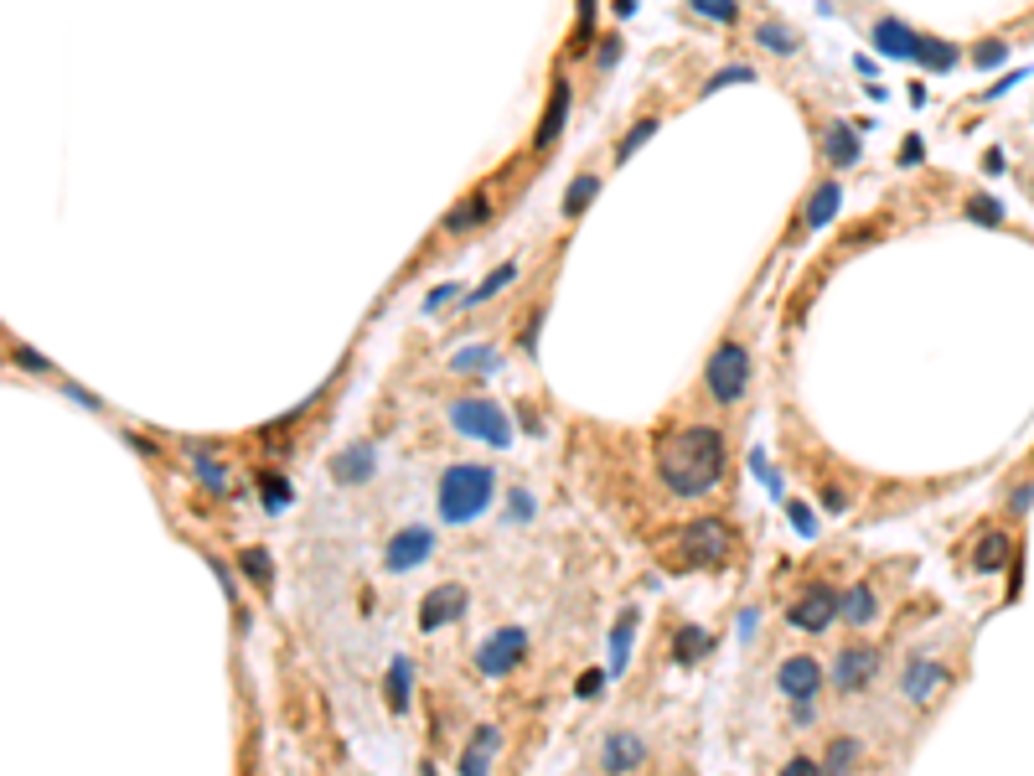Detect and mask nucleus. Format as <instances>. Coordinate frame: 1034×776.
Masks as SVG:
<instances>
[{
  "mask_svg": "<svg viewBox=\"0 0 1034 776\" xmlns=\"http://www.w3.org/2000/svg\"><path fill=\"white\" fill-rule=\"evenodd\" d=\"M497 745H502V730H497V725H481V730L466 740V751H461V761H455V771H466V776H481V771H492V756H497Z\"/></svg>",
  "mask_w": 1034,
  "mask_h": 776,
  "instance_id": "nucleus-19",
  "label": "nucleus"
},
{
  "mask_svg": "<svg viewBox=\"0 0 1034 776\" xmlns=\"http://www.w3.org/2000/svg\"><path fill=\"white\" fill-rule=\"evenodd\" d=\"M11 357H16L21 368H32V373H47V357H42L37 347H11Z\"/></svg>",
  "mask_w": 1034,
  "mask_h": 776,
  "instance_id": "nucleus-41",
  "label": "nucleus"
},
{
  "mask_svg": "<svg viewBox=\"0 0 1034 776\" xmlns=\"http://www.w3.org/2000/svg\"><path fill=\"white\" fill-rule=\"evenodd\" d=\"M383 699H388L393 714H409V663H404V658L388 668V678H383Z\"/></svg>",
  "mask_w": 1034,
  "mask_h": 776,
  "instance_id": "nucleus-28",
  "label": "nucleus"
},
{
  "mask_svg": "<svg viewBox=\"0 0 1034 776\" xmlns=\"http://www.w3.org/2000/svg\"><path fill=\"white\" fill-rule=\"evenodd\" d=\"M874 673H879V647L854 642V647H843L838 663H833V689H843V694H864L869 683H874Z\"/></svg>",
  "mask_w": 1034,
  "mask_h": 776,
  "instance_id": "nucleus-10",
  "label": "nucleus"
},
{
  "mask_svg": "<svg viewBox=\"0 0 1034 776\" xmlns=\"http://www.w3.org/2000/svg\"><path fill=\"white\" fill-rule=\"evenodd\" d=\"M704 642H709V637L698 632V626H683V632H678V647H673V652H678V663H693L698 652H704Z\"/></svg>",
  "mask_w": 1034,
  "mask_h": 776,
  "instance_id": "nucleus-36",
  "label": "nucleus"
},
{
  "mask_svg": "<svg viewBox=\"0 0 1034 776\" xmlns=\"http://www.w3.org/2000/svg\"><path fill=\"white\" fill-rule=\"evenodd\" d=\"M755 42L766 47V52H776V57H797V52H802V37H797L786 21H760V26H755Z\"/></svg>",
  "mask_w": 1034,
  "mask_h": 776,
  "instance_id": "nucleus-25",
  "label": "nucleus"
},
{
  "mask_svg": "<svg viewBox=\"0 0 1034 776\" xmlns=\"http://www.w3.org/2000/svg\"><path fill=\"white\" fill-rule=\"evenodd\" d=\"M466 606H471V590H466V585H455V580L435 585V590L419 601V632H440V626L461 621Z\"/></svg>",
  "mask_w": 1034,
  "mask_h": 776,
  "instance_id": "nucleus-9",
  "label": "nucleus"
},
{
  "mask_svg": "<svg viewBox=\"0 0 1034 776\" xmlns=\"http://www.w3.org/2000/svg\"><path fill=\"white\" fill-rule=\"evenodd\" d=\"M430 554H435V528H430V523H409V528H399V533L388 539L383 564H388L393 575H409V570H419Z\"/></svg>",
  "mask_w": 1034,
  "mask_h": 776,
  "instance_id": "nucleus-8",
  "label": "nucleus"
},
{
  "mask_svg": "<svg viewBox=\"0 0 1034 776\" xmlns=\"http://www.w3.org/2000/svg\"><path fill=\"white\" fill-rule=\"evenodd\" d=\"M580 42H590L595 37V0H580V32H574Z\"/></svg>",
  "mask_w": 1034,
  "mask_h": 776,
  "instance_id": "nucleus-43",
  "label": "nucleus"
},
{
  "mask_svg": "<svg viewBox=\"0 0 1034 776\" xmlns=\"http://www.w3.org/2000/svg\"><path fill=\"white\" fill-rule=\"evenodd\" d=\"M595 197H600V176H595V171H580V176H574V182H569L564 202H559V218H564V223L585 218V207H590Z\"/></svg>",
  "mask_w": 1034,
  "mask_h": 776,
  "instance_id": "nucleus-22",
  "label": "nucleus"
},
{
  "mask_svg": "<svg viewBox=\"0 0 1034 776\" xmlns=\"http://www.w3.org/2000/svg\"><path fill=\"white\" fill-rule=\"evenodd\" d=\"M523 658H528V632L523 626H497V632L476 647V673L481 678H507V673H517Z\"/></svg>",
  "mask_w": 1034,
  "mask_h": 776,
  "instance_id": "nucleus-6",
  "label": "nucleus"
},
{
  "mask_svg": "<svg viewBox=\"0 0 1034 776\" xmlns=\"http://www.w3.org/2000/svg\"><path fill=\"white\" fill-rule=\"evenodd\" d=\"M238 564H243V575H249L259 590L275 585V564H269V554H264V549H243V554H238Z\"/></svg>",
  "mask_w": 1034,
  "mask_h": 776,
  "instance_id": "nucleus-31",
  "label": "nucleus"
},
{
  "mask_svg": "<svg viewBox=\"0 0 1034 776\" xmlns=\"http://www.w3.org/2000/svg\"><path fill=\"white\" fill-rule=\"evenodd\" d=\"M486 218H492V197L486 192H466L461 202L450 207V213L440 218V233H450V238H461V233H476Z\"/></svg>",
  "mask_w": 1034,
  "mask_h": 776,
  "instance_id": "nucleus-17",
  "label": "nucleus"
},
{
  "mask_svg": "<svg viewBox=\"0 0 1034 776\" xmlns=\"http://www.w3.org/2000/svg\"><path fill=\"white\" fill-rule=\"evenodd\" d=\"M735 554V533H729L724 518H693L683 533H678V559L683 570H719Z\"/></svg>",
  "mask_w": 1034,
  "mask_h": 776,
  "instance_id": "nucleus-4",
  "label": "nucleus"
},
{
  "mask_svg": "<svg viewBox=\"0 0 1034 776\" xmlns=\"http://www.w3.org/2000/svg\"><path fill=\"white\" fill-rule=\"evenodd\" d=\"M259 497H264V507H269V513H280V507H290V487H285V476H264Z\"/></svg>",
  "mask_w": 1034,
  "mask_h": 776,
  "instance_id": "nucleus-35",
  "label": "nucleus"
},
{
  "mask_svg": "<svg viewBox=\"0 0 1034 776\" xmlns=\"http://www.w3.org/2000/svg\"><path fill=\"white\" fill-rule=\"evenodd\" d=\"M538 332H543V311H528V326H523V352L538 347Z\"/></svg>",
  "mask_w": 1034,
  "mask_h": 776,
  "instance_id": "nucleus-44",
  "label": "nucleus"
},
{
  "mask_svg": "<svg viewBox=\"0 0 1034 776\" xmlns=\"http://www.w3.org/2000/svg\"><path fill=\"white\" fill-rule=\"evenodd\" d=\"M704 394L719 404V409H735L745 394H750V347L745 342H719L704 363Z\"/></svg>",
  "mask_w": 1034,
  "mask_h": 776,
  "instance_id": "nucleus-3",
  "label": "nucleus"
},
{
  "mask_svg": "<svg viewBox=\"0 0 1034 776\" xmlns=\"http://www.w3.org/2000/svg\"><path fill=\"white\" fill-rule=\"evenodd\" d=\"M373 471H378V451H373L368 440H362V445H352V451H342L337 461H331V476H337L342 487H357V482H368Z\"/></svg>",
  "mask_w": 1034,
  "mask_h": 776,
  "instance_id": "nucleus-20",
  "label": "nucleus"
},
{
  "mask_svg": "<svg viewBox=\"0 0 1034 776\" xmlns=\"http://www.w3.org/2000/svg\"><path fill=\"white\" fill-rule=\"evenodd\" d=\"M792 523H797V533H817V513L802 502H792Z\"/></svg>",
  "mask_w": 1034,
  "mask_h": 776,
  "instance_id": "nucleus-45",
  "label": "nucleus"
},
{
  "mask_svg": "<svg viewBox=\"0 0 1034 776\" xmlns=\"http://www.w3.org/2000/svg\"><path fill=\"white\" fill-rule=\"evenodd\" d=\"M657 125H662L657 114H647V119H636V125H631L626 135H621V145H616V166H626V161H631L636 151H642V145H647V140L657 135Z\"/></svg>",
  "mask_w": 1034,
  "mask_h": 776,
  "instance_id": "nucleus-27",
  "label": "nucleus"
},
{
  "mask_svg": "<svg viewBox=\"0 0 1034 776\" xmlns=\"http://www.w3.org/2000/svg\"><path fill=\"white\" fill-rule=\"evenodd\" d=\"M1003 564H1014V539L993 528V533H983V539H978V549H972V570H978V575H998Z\"/></svg>",
  "mask_w": 1034,
  "mask_h": 776,
  "instance_id": "nucleus-21",
  "label": "nucleus"
},
{
  "mask_svg": "<svg viewBox=\"0 0 1034 776\" xmlns=\"http://www.w3.org/2000/svg\"><path fill=\"white\" fill-rule=\"evenodd\" d=\"M823 161L828 166H859V130H848V119H828L823 125Z\"/></svg>",
  "mask_w": 1034,
  "mask_h": 776,
  "instance_id": "nucleus-18",
  "label": "nucleus"
},
{
  "mask_svg": "<svg viewBox=\"0 0 1034 776\" xmlns=\"http://www.w3.org/2000/svg\"><path fill=\"white\" fill-rule=\"evenodd\" d=\"M1014 83H1024V68H1014V73H1003V78H998V83L988 88V99H998V94H1009Z\"/></svg>",
  "mask_w": 1034,
  "mask_h": 776,
  "instance_id": "nucleus-47",
  "label": "nucleus"
},
{
  "mask_svg": "<svg viewBox=\"0 0 1034 776\" xmlns=\"http://www.w3.org/2000/svg\"><path fill=\"white\" fill-rule=\"evenodd\" d=\"M688 11L704 16V21H714V26H729V21L740 16V0H688Z\"/></svg>",
  "mask_w": 1034,
  "mask_h": 776,
  "instance_id": "nucleus-32",
  "label": "nucleus"
},
{
  "mask_svg": "<svg viewBox=\"0 0 1034 776\" xmlns=\"http://www.w3.org/2000/svg\"><path fill=\"white\" fill-rule=\"evenodd\" d=\"M642 766H647V740L631 735V730H611V740L600 745V771L626 776V771H642Z\"/></svg>",
  "mask_w": 1034,
  "mask_h": 776,
  "instance_id": "nucleus-13",
  "label": "nucleus"
},
{
  "mask_svg": "<svg viewBox=\"0 0 1034 776\" xmlns=\"http://www.w3.org/2000/svg\"><path fill=\"white\" fill-rule=\"evenodd\" d=\"M450 425L461 430L466 440H486V445H512V420L502 414V404H492V399H450Z\"/></svg>",
  "mask_w": 1034,
  "mask_h": 776,
  "instance_id": "nucleus-5",
  "label": "nucleus"
},
{
  "mask_svg": "<svg viewBox=\"0 0 1034 776\" xmlns=\"http://www.w3.org/2000/svg\"><path fill=\"white\" fill-rule=\"evenodd\" d=\"M631 632H636V611H626V616L616 621V632H611V668H626V658H631Z\"/></svg>",
  "mask_w": 1034,
  "mask_h": 776,
  "instance_id": "nucleus-33",
  "label": "nucleus"
},
{
  "mask_svg": "<svg viewBox=\"0 0 1034 776\" xmlns=\"http://www.w3.org/2000/svg\"><path fill=\"white\" fill-rule=\"evenodd\" d=\"M471 368H492V347H466L455 357V373H471Z\"/></svg>",
  "mask_w": 1034,
  "mask_h": 776,
  "instance_id": "nucleus-38",
  "label": "nucleus"
},
{
  "mask_svg": "<svg viewBox=\"0 0 1034 776\" xmlns=\"http://www.w3.org/2000/svg\"><path fill=\"white\" fill-rule=\"evenodd\" d=\"M652 461H657V476L673 497H709L719 482H724V461H729V445H724V430L714 425H683V430H667L657 435L652 445Z\"/></svg>",
  "mask_w": 1034,
  "mask_h": 776,
  "instance_id": "nucleus-1",
  "label": "nucleus"
},
{
  "mask_svg": "<svg viewBox=\"0 0 1034 776\" xmlns=\"http://www.w3.org/2000/svg\"><path fill=\"white\" fill-rule=\"evenodd\" d=\"M916 63H926L931 73H952V68L962 63V52H957L952 42H926V37H921V57H916Z\"/></svg>",
  "mask_w": 1034,
  "mask_h": 776,
  "instance_id": "nucleus-29",
  "label": "nucleus"
},
{
  "mask_svg": "<svg viewBox=\"0 0 1034 776\" xmlns=\"http://www.w3.org/2000/svg\"><path fill=\"white\" fill-rule=\"evenodd\" d=\"M962 213H967L972 223H983V228H1003V202H998V197H988V192H972Z\"/></svg>",
  "mask_w": 1034,
  "mask_h": 776,
  "instance_id": "nucleus-30",
  "label": "nucleus"
},
{
  "mask_svg": "<svg viewBox=\"0 0 1034 776\" xmlns=\"http://www.w3.org/2000/svg\"><path fill=\"white\" fill-rule=\"evenodd\" d=\"M874 47L885 52L890 63H916V57H921V37L910 32L900 16H879L874 21Z\"/></svg>",
  "mask_w": 1034,
  "mask_h": 776,
  "instance_id": "nucleus-14",
  "label": "nucleus"
},
{
  "mask_svg": "<svg viewBox=\"0 0 1034 776\" xmlns=\"http://www.w3.org/2000/svg\"><path fill=\"white\" fill-rule=\"evenodd\" d=\"M450 301H455V285H440V290L424 295V311H440V306H450Z\"/></svg>",
  "mask_w": 1034,
  "mask_h": 776,
  "instance_id": "nucleus-46",
  "label": "nucleus"
},
{
  "mask_svg": "<svg viewBox=\"0 0 1034 776\" xmlns=\"http://www.w3.org/2000/svg\"><path fill=\"white\" fill-rule=\"evenodd\" d=\"M776 689L786 694V699H817L823 694V663L812 658V652H797V658H786L781 668H776Z\"/></svg>",
  "mask_w": 1034,
  "mask_h": 776,
  "instance_id": "nucleus-12",
  "label": "nucleus"
},
{
  "mask_svg": "<svg viewBox=\"0 0 1034 776\" xmlns=\"http://www.w3.org/2000/svg\"><path fill=\"white\" fill-rule=\"evenodd\" d=\"M838 207H843V187H838V182H817V187L807 192V202H802V218H797V228H802V233H817V228H828Z\"/></svg>",
  "mask_w": 1034,
  "mask_h": 776,
  "instance_id": "nucleus-16",
  "label": "nucleus"
},
{
  "mask_svg": "<svg viewBox=\"0 0 1034 776\" xmlns=\"http://www.w3.org/2000/svg\"><path fill=\"white\" fill-rule=\"evenodd\" d=\"M528 513H533V502H528V497H512V523L528 518Z\"/></svg>",
  "mask_w": 1034,
  "mask_h": 776,
  "instance_id": "nucleus-50",
  "label": "nucleus"
},
{
  "mask_svg": "<svg viewBox=\"0 0 1034 776\" xmlns=\"http://www.w3.org/2000/svg\"><path fill=\"white\" fill-rule=\"evenodd\" d=\"M900 689H905L910 704H931L941 689H947V668L931 663V658H910V668H905V678H900Z\"/></svg>",
  "mask_w": 1034,
  "mask_h": 776,
  "instance_id": "nucleus-15",
  "label": "nucleus"
},
{
  "mask_svg": "<svg viewBox=\"0 0 1034 776\" xmlns=\"http://www.w3.org/2000/svg\"><path fill=\"white\" fill-rule=\"evenodd\" d=\"M874 616H879L874 585H869V580H854V585H848V595H843V621H848V626H869Z\"/></svg>",
  "mask_w": 1034,
  "mask_h": 776,
  "instance_id": "nucleus-23",
  "label": "nucleus"
},
{
  "mask_svg": "<svg viewBox=\"0 0 1034 776\" xmlns=\"http://www.w3.org/2000/svg\"><path fill=\"white\" fill-rule=\"evenodd\" d=\"M616 57H621V37H611V42H605V47H600V68H611V63H616Z\"/></svg>",
  "mask_w": 1034,
  "mask_h": 776,
  "instance_id": "nucleus-49",
  "label": "nucleus"
},
{
  "mask_svg": "<svg viewBox=\"0 0 1034 776\" xmlns=\"http://www.w3.org/2000/svg\"><path fill=\"white\" fill-rule=\"evenodd\" d=\"M1003 57H1009V47H1003L998 37H993V42H978V47H972V68H998Z\"/></svg>",
  "mask_w": 1034,
  "mask_h": 776,
  "instance_id": "nucleus-37",
  "label": "nucleus"
},
{
  "mask_svg": "<svg viewBox=\"0 0 1034 776\" xmlns=\"http://www.w3.org/2000/svg\"><path fill=\"white\" fill-rule=\"evenodd\" d=\"M1029 502H1034V482H1024L1019 492H1009V513H1014V518H1024V513H1029Z\"/></svg>",
  "mask_w": 1034,
  "mask_h": 776,
  "instance_id": "nucleus-42",
  "label": "nucleus"
},
{
  "mask_svg": "<svg viewBox=\"0 0 1034 776\" xmlns=\"http://www.w3.org/2000/svg\"><path fill=\"white\" fill-rule=\"evenodd\" d=\"M197 476H202V482H207L212 492H223V487H228V471H223V466H212L207 456H197Z\"/></svg>",
  "mask_w": 1034,
  "mask_h": 776,
  "instance_id": "nucleus-39",
  "label": "nucleus"
},
{
  "mask_svg": "<svg viewBox=\"0 0 1034 776\" xmlns=\"http://www.w3.org/2000/svg\"><path fill=\"white\" fill-rule=\"evenodd\" d=\"M636 11V0H616V16H631Z\"/></svg>",
  "mask_w": 1034,
  "mask_h": 776,
  "instance_id": "nucleus-51",
  "label": "nucleus"
},
{
  "mask_svg": "<svg viewBox=\"0 0 1034 776\" xmlns=\"http://www.w3.org/2000/svg\"><path fill=\"white\" fill-rule=\"evenodd\" d=\"M492 497H497V471H492V466H481V461H455V466L440 471V492H435V502H440V518H445L450 528L476 523L486 507H492Z\"/></svg>",
  "mask_w": 1034,
  "mask_h": 776,
  "instance_id": "nucleus-2",
  "label": "nucleus"
},
{
  "mask_svg": "<svg viewBox=\"0 0 1034 776\" xmlns=\"http://www.w3.org/2000/svg\"><path fill=\"white\" fill-rule=\"evenodd\" d=\"M781 771H786V776H823V761H812V756H792Z\"/></svg>",
  "mask_w": 1034,
  "mask_h": 776,
  "instance_id": "nucleus-40",
  "label": "nucleus"
},
{
  "mask_svg": "<svg viewBox=\"0 0 1034 776\" xmlns=\"http://www.w3.org/2000/svg\"><path fill=\"white\" fill-rule=\"evenodd\" d=\"M843 616V595L828 585V580H812L792 606H786V621L797 626V632H823V626H833Z\"/></svg>",
  "mask_w": 1034,
  "mask_h": 776,
  "instance_id": "nucleus-7",
  "label": "nucleus"
},
{
  "mask_svg": "<svg viewBox=\"0 0 1034 776\" xmlns=\"http://www.w3.org/2000/svg\"><path fill=\"white\" fill-rule=\"evenodd\" d=\"M729 83H755V68H745V63H729V68H719V73L704 83V99H709V94H719V88H729Z\"/></svg>",
  "mask_w": 1034,
  "mask_h": 776,
  "instance_id": "nucleus-34",
  "label": "nucleus"
},
{
  "mask_svg": "<svg viewBox=\"0 0 1034 776\" xmlns=\"http://www.w3.org/2000/svg\"><path fill=\"white\" fill-rule=\"evenodd\" d=\"M864 761V745L854 735H838L828 740V751H823V771H848V766H859Z\"/></svg>",
  "mask_w": 1034,
  "mask_h": 776,
  "instance_id": "nucleus-26",
  "label": "nucleus"
},
{
  "mask_svg": "<svg viewBox=\"0 0 1034 776\" xmlns=\"http://www.w3.org/2000/svg\"><path fill=\"white\" fill-rule=\"evenodd\" d=\"M569 104H574L569 78H554L549 104H543V119H538V130H533V156H549L554 145H559V135H564V125H569Z\"/></svg>",
  "mask_w": 1034,
  "mask_h": 776,
  "instance_id": "nucleus-11",
  "label": "nucleus"
},
{
  "mask_svg": "<svg viewBox=\"0 0 1034 776\" xmlns=\"http://www.w3.org/2000/svg\"><path fill=\"white\" fill-rule=\"evenodd\" d=\"M517 275H523V264H517V259H502L497 270L486 275V280H481L476 290H466V295H461V306H466V311H471V306H486V301H492L497 290H507V285H512Z\"/></svg>",
  "mask_w": 1034,
  "mask_h": 776,
  "instance_id": "nucleus-24",
  "label": "nucleus"
},
{
  "mask_svg": "<svg viewBox=\"0 0 1034 776\" xmlns=\"http://www.w3.org/2000/svg\"><path fill=\"white\" fill-rule=\"evenodd\" d=\"M600 689H605V673H595V668H590V673L580 678V694H585V699H595Z\"/></svg>",
  "mask_w": 1034,
  "mask_h": 776,
  "instance_id": "nucleus-48",
  "label": "nucleus"
}]
</instances>
